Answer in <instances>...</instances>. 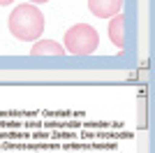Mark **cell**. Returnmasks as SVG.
Returning a JSON list of instances; mask_svg holds the SVG:
<instances>
[{"label": "cell", "instance_id": "cell-1", "mask_svg": "<svg viewBox=\"0 0 155 153\" xmlns=\"http://www.w3.org/2000/svg\"><path fill=\"white\" fill-rule=\"evenodd\" d=\"M9 32L21 42H35L44 32V14L37 5H19L9 14Z\"/></svg>", "mask_w": 155, "mask_h": 153}, {"label": "cell", "instance_id": "cell-2", "mask_svg": "<svg viewBox=\"0 0 155 153\" xmlns=\"http://www.w3.org/2000/svg\"><path fill=\"white\" fill-rule=\"evenodd\" d=\"M100 49V35L88 23H74L65 32V51L74 56H91Z\"/></svg>", "mask_w": 155, "mask_h": 153}, {"label": "cell", "instance_id": "cell-3", "mask_svg": "<svg viewBox=\"0 0 155 153\" xmlns=\"http://www.w3.org/2000/svg\"><path fill=\"white\" fill-rule=\"evenodd\" d=\"M88 9L97 19H111L123 9V0H88Z\"/></svg>", "mask_w": 155, "mask_h": 153}, {"label": "cell", "instance_id": "cell-4", "mask_svg": "<svg viewBox=\"0 0 155 153\" xmlns=\"http://www.w3.org/2000/svg\"><path fill=\"white\" fill-rule=\"evenodd\" d=\"M109 39L116 49H125V16L123 12H118L111 16L109 21Z\"/></svg>", "mask_w": 155, "mask_h": 153}, {"label": "cell", "instance_id": "cell-5", "mask_svg": "<svg viewBox=\"0 0 155 153\" xmlns=\"http://www.w3.org/2000/svg\"><path fill=\"white\" fill-rule=\"evenodd\" d=\"M30 56H65V46L58 44L56 39H35V44L30 49Z\"/></svg>", "mask_w": 155, "mask_h": 153}, {"label": "cell", "instance_id": "cell-6", "mask_svg": "<svg viewBox=\"0 0 155 153\" xmlns=\"http://www.w3.org/2000/svg\"><path fill=\"white\" fill-rule=\"evenodd\" d=\"M9 2H14V0H0V5H9Z\"/></svg>", "mask_w": 155, "mask_h": 153}, {"label": "cell", "instance_id": "cell-7", "mask_svg": "<svg viewBox=\"0 0 155 153\" xmlns=\"http://www.w3.org/2000/svg\"><path fill=\"white\" fill-rule=\"evenodd\" d=\"M30 2H35V5H39V2H49V0H30Z\"/></svg>", "mask_w": 155, "mask_h": 153}]
</instances>
